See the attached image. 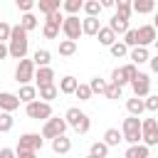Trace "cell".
<instances>
[{
	"label": "cell",
	"instance_id": "22",
	"mask_svg": "<svg viewBox=\"0 0 158 158\" xmlns=\"http://www.w3.org/2000/svg\"><path fill=\"white\" fill-rule=\"evenodd\" d=\"M77 84H79V79H77V77H72V74L62 77V79H59V94H74Z\"/></svg>",
	"mask_w": 158,
	"mask_h": 158
},
{
	"label": "cell",
	"instance_id": "47",
	"mask_svg": "<svg viewBox=\"0 0 158 158\" xmlns=\"http://www.w3.org/2000/svg\"><path fill=\"white\" fill-rule=\"evenodd\" d=\"M0 158H17L12 148H0Z\"/></svg>",
	"mask_w": 158,
	"mask_h": 158
},
{
	"label": "cell",
	"instance_id": "51",
	"mask_svg": "<svg viewBox=\"0 0 158 158\" xmlns=\"http://www.w3.org/2000/svg\"><path fill=\"white\" fill-rule=\"evenodd\" d=\"M153 27H156V32H158V15H156V20H153Z\"/></svg>",
	"mask_w": 158,
	"mask_h": 158
},
{
	"label": "cell",
	"instance_id": "9",
	"mask_svg": "<svg viewBox=\"0 0 158 158\" xmlns=\"http://www.w3.org/2000/svg\"><path fill=\"white\" fill-rule=\"evenodd\" d=\"M62 35L67 37V40H79L81 37V20L77 17V15H67L64 20H62Z\"/></svg>",
	"mask_w": 158,
	"mask_h": 158
},
{
	"label": "cell",
	"instance_id": "32",
	"mask_svg": "<svg viewBox=\"0 0 158 158\" xmlns=\"http://www.w3.org/2000/svg\"><path fill=\"white\" fill-rule=\"evenodd\" d=\"M74 52H77V42L74 40H62L59 42V54L62 57H72Z\"/></svg>",
	"mask_w": 158,
	"mask_h": 158
},
{
	"label": "cell",
	"instance_id": "23",
	"mask_svg": "<svg viewBox=\"0 0 158 158\" xmlns=\"http://www.w3.org/2000/svg\"><path fill=\"white\" fill-rule=\"evenodd\" d=\"M126 111H128L131 116H141V114L146 111V104H143V99H141V96H133V99H128V101H126Z\"/></svg>",
	"mask_w": 158,
	"mask_h": 158
},
{
	"label": "cell",
	"instance_id": "50",
	"mask_svg": "<svg viewBox=\"0 0 158 158\" xmlns=\"http://www.w3.org/2000/svg\"><path fill=\"white\" fill-rule=\"evenodd\" d=\"M101 2V7H114V0H99Z\"/></svg>",
	"mask_w": 158,
	"mask_h": 158
},
{
	"label": "cell",
	"instance_id": "28",
	"mask_svg": "<svg viewBox=\"0 0 158 158\" xmlns=\"http://www.w3.org/2000/svg\"><path fill=\"white\" fill-rule=\"evenodd\" d=\"M32 62H35L37 67H49V62H52V52H49V49H37L35 57H32Z\"/></svg>",
	"mask_w": 158,
	"mask_h": 158
},
{
	"label": "cell",
	"instance_id": "48",
	"mask_svg": "<svg viewBox=\"0 0 158 158\" xmlns=\"http://www.w3.org/2000/svg\"><path fill=\"white\" fill-rule=\"evenodd\" d=\"M148 62H151V72H153V74H158V54H156V57H151Z\"/></svg>",
	"mask_w": 158,
	"mask_h": 158
},
{
	"label": "cell",
	"instance_id": "12",
	"mask_svg": "<svg viewBox=\"0 0 158 158\" xmlns=\"http://www.w3.org/2000/svg\"><path fill=\"white\" fill-rule=\"evenodd\" d=\"M136 35H138V44H143V47L153 44V40L158 37V32H156L153 25H141V27L136 30Z\"/></svg>",
	"mask_w": 158,
	"mask_h": 158
},
{
	"label": "cell",
	"instance_id": "49",
	"mask_svg": "<svg viewBox=\"0 0 158 158\" xmlns=\"http://www.w3.org/2000/svg\"><path fill=\"white\" fill-rule=\"evenodd\" d=\"M5 57H10V54H7V44L0 42V59H5Z\"/></svg>",
	"mask_w": 158,
	"mask_h": 158
},
{
	"label": "cell",
	"instance_id": "39",
	"mask_svg": "<svg viewBox=\"0 0 158 158\" xmlns=\"http://www.w3.org/2000/svg\"><path fill=\"white\" fill-rule=\"evenodd\" d=\"M111 81H114V84H118V86H126V84H128V79H126V74H123V69H121V67H116V69L111 72Z\"/></svg>",
	"mask_w": 158,
	"mask_h": 158
},
{
	"label": "cell",
	"instance_id": "16",
	"mask_svg": "<svg viewBox=\"0 0 158 158\" xmlns=\"http://www.w3.org/2000/svg\"><path fill=\"white\" fill-rule=\"evenodd\" d=\"M99 27H101V22H99V17H91V15H86V17L81 20V35H89V37H96V32H99Z\"/></svg>",
	"mask_w": 158,
	"mask_h": 158
},
{
	"label": "cell",
	"instance_id": "18",
	"mask_svg": "<svg viewBox=\"0 0 158 158\" xmlns=\"http://www.w3.org/2000/svg\"><path fill=\"white\" fill-rule=\"evenodd\" d=\"M128 57H131V62H133V64H143V62H148V59H151V54H148V47H143V44H136V47H131Z\"/></svg>",
	"mask_w": 158,
	"mask_h": 158
},
{
	"label": "cell",
	"instance_id": "37",
	"mask_svg": "<svg viewBox=\"0 0 158 158\" xmlns=\"http://www.w3.org/2000/svg\"><path fill=\"white\" fill-rule=\"evenodd\" d=\"M109 52H111V54H114L116 59H121V57H126V54H128V47H126L123 42H118V40H116V42H114V44L109 47Z\"/></svg>",
	"mask_w": 158,
	"mask_h": 158
},
{
	"label": "cell",
	"instance_id": "46",
	"mask_svg": "<svg viewBox=\"0 0 158 158\" xmlns=\"http://www.w3.org/2000/svg\"><path fill=\"white\" fill-rule=\"evenodd\" d=\"M131 5H133V0H114V7H116V10H128V12H133Z\"/></svg>",
	"mask_w": 158,
	"mask_h": 158
},
{
	"label": "cell",
	"instance_id": "41",
	"mask_svg": "<svg viewBox=\"0 0 158 158\" xmlns=\"http://www.w3.org/2000/svg\"><path fill=\"white\" fill-rule=\"evenodd\" d=\"M143 104H146V111H158V96L156 94L143 96Z\"/></svg>",
	"mask_w": 158,
	"mask_h": 158
},
{
	"label": "cell",
	"instance_id": "6",
	"mask_svg": "<svg viewBox=\"0 0 158 158\" xmlns=\"http://www.w3.org/2000/svg\"><path fill=\"white\" fill-rule=\"evenodd\" d=\"M67 131V121H64V116H49L47 121H44V126H42V138H57V136H62Z\"/></svg>",
	"mask_w": 158,
	"mask_h": 158
},
{
	"label": "cell",
	"instance_id": "34",
	"mask_svg": "<svg viewBox=\"0 0 158 158\" xmlns=\"http://www.w3.org/2000/svg\"><path fill=\"white\" fill-rule=\"evenodd\" d=\"M121 91H123V86H118V84L109 81V84H106V91H104V96H106V99H111V101H116V99H121Z\"/></svg>",
	"mask_w": 158,
	"mask_h": 158
},
{
	"label": "cell",
	"instance_id": "7",
	"mask_svg": "<svg viewBox=\"0 0 158 158\" xmlns=\"http://www.w3.org/2000/svg\"><path fill=\"white\" fill-rule=\"evenodd\" d=\"M35 69H37V64H35L32 59L22 57V59L17 62V69H15V81H17V84H30V81L35 79Z\"/></svg>",
	"mask_w": 158,
	"mask_h": 158
},
{
	"label": "cell",
	"instance_id": "29",
	"mask_svg": "<svg viewBox=\"0 0 158 158\" xmlns=\"http://www.w3.org/2000/svg\"><path fill=\"white\" fill-rule=\"evenodd\" d=\"M12 126H15V118H12V114H10V111H0V133H7V131H12Z\"/></svg>",
	"mask_w": 158,
	"mask_h": 158
},
{
	"label": "cell",
	"instance_id": "40",
	"mask_svg": "<svg viewBox=\"0 0 158 158\" xmlns=\"http://www.w3.org/2000/svg\"><path fill=\"white\" fill-rule=\"evenodd\" d=\"M123 44H126V47H136V44H138V35H136V30L128 27V30L123 32Z\"/></svg>",
	"mask_w": 158,
	"mask_h": 158
},
{
	"label": "cell",
	"instance_id": "5",
	"mask_svg": "<svg viewBox=\"0 0 158 158\" xmlns=\"http://www.w3.org/2000/svg\"><path fill=\"white\" fill-rule=\"evenodd\" d=\"M25 114L35 121H47L52 116V104L49 101H42V99H35L30 104H25Z\"/></svg>",
	"mask_w": 158,
	"mask_h": 158
},
{
	"label": "cell",
	"instance_id": "31",
	"mask_svg": "<svg viewBox=\"0 0 158 158\" xmlns=\"http://www.w3.org/2000/svg\"><path fill=\"white\" fill-rule=\"evenodd\" d=\"M81 10H84L86 15H91V17H99V12H101L104 7H101L99 0H84V7H81Z\"/></svg>",
	"mask_w": 158,
	"mask_h": 158
},
{
	"label": "cell",
	"instance_id": "20",
	"mask_svg": "<svg viewBox=\"0 0 158 158\" xmlns=\"http://www.w3.org/2000/svg\"><path fill=\"white\" fill-rule=\"evenodd\" d=\"M96 40H99V44H104V47H111L114 42H116V32L106 25V27H99V32H96Z\"/></svg>",
	"mask_w": 158,
	"mask_h": 158
},
{
	"label": "cell",
	"instance_id": "1",
	"mask_svg": "<svg viewBox=\"0 0 158 158\" xmlns=\"http://www.w3.org/2000/svg\"><path fill=\"white\" fill-rule=\"evenodd\" d=\"M7 54L12 59H22L27 57V49H30V40H27V30L22 25H15L10 30V40H7Z\"/></svg>",
	"mask_w": 158,
	"mask_h": 158
},
{
	"label": "cell",
	"instance_id": "14",
	"mask_svg": "<svg viewBox=\"0 0 158 158\" xmlns=\"http://www.w3.org/2000/svg\"><path fill=\"white\" fill-rule=\"evenodd\" d=\"M35 81H37V86L54 84V69L52 67H37L35 69Z\"/></svg>",
	"mask_w": 158,
	"mask_h": 158
},
{
	"label": "cell",
	"instance_id": "26",
	"mask_svg": "<svg viewBox=\"0 0 158 158\" xmlns=\"http://www.w3.org/2000/svg\"><path fill=\"white\" fill-rule=\"evenodd\" d=\"M121 141H123V136H121L118 128H106V131H104V143H106L109 148H111V146H118Z\"/></svg>",
	"mask_w": 158,
	"mask_h": 158
},
{
	"label": "cell",
	"instance_id": "33",
	"mask_svg": "<svg viewBox=\"0 0 158 158\" xmlns=\"http://www.w3.org/2000/svg\"><path fill=\"white\" fill-rule=\"evenodd\" d=\"M74 96H77L79 101H89L94 94H91V86H89V84H77V89H74Z\"/></svg>",
	"mask_w": 158,
	"mask_h": 158
},
{
	"label": "cell",
	"instance_id": "42",
	"mask_svg": "<svg viewBox=\"0 0 158 158\" xmlns=\"http://www.w3.org/2000/svg\"><path fill=\"white\" fill-rule=\"evenodd\" d=\"M121 69H123V74H126V79H128V81H131V79H133L136 74H138V64H133V62H128V64H123Z\"/></svg>",
	"mask_w": 158,
	"mask_h": 158
},
{
	"label": "cell",
	"instance_id": "13",
	"mask_svg": "<svg viewBox=\"0 0 158 158\" xmlns=\"http://www.w3.org/2000/svg\"><path fill=\"white\" fill-rule=\"evenodd\" d=\"M20 99H17V94H10V91H0V111H15V109H20Z\"/></svg>",
	"mask_w": 158,
	"mask_h": 158
},
{
	"label": "cell",
	"instance_id": "36",
	"mask_svg": "<svg viewBox=\"0 0 158 158\" xmlns=\"http://www.w3.org/2000/svg\"><path fill=\"white\" fill-rule=\"evenodd\" d=\"M91 156H96V158H106L109 156V146L104 143V141H96V143H91V151H89Z\"/></svg>",
	"mask_w": 158,
	"mask_h": 158
},
{
	"label": "cell",
	"instance_id": "2",
	"mask_svg": "<svg viewBox=\"0 0 158 158\" xmlns=\"http://www.w3.org/2000/svg\"><path fill=\"white\" fill-rule=\"evenodd\" d=\"M64 121H67V126H72L77 133H89V128H91L89 116H86L84 111H79V106H69L67 114H64Z\"/></svg>",
	"mask_w": 158,
	"mask_h": 158
},
{
	"label": "cell",
	"instance_id": "38",
	"mask_svg": "<svg viewBox=\"0 0 158 158\" xmlns=\"http://www.w3.org/2000/svg\"><path fill=\"white\" fill-rule=\"evenodd\" d=\"M106 79H101V77H94L91 81H89V86H91V94H104L106 91Z\"/></svg>",
	"mask_w": 158,
	"mask_h": 158
},
{
	"label": "cell",
	"instance_id": "35",
	"mask_svg": "<svg viewBox=\"0 0 158 158\" xmlns=\"http://www.w3.org/2000/svg\"><path fill=\"white\" fill-rule=\"evenodd\" d=\"M20 25H22L27 32H32V30L37 27V17H35L32 12H22V17H20Z\"/></svg>",
	"mask_w": 158,
	"mask_h": 158
},
{
	"label": "cell",
	"instance_id": "15",
	"mask_svg": "<svg viewBox=\"0 0 158 158\" xmlns=\"http://www.w3.org/2000/svg\"><path fill=\"white\" fill-rule=\"evenodd\" d=\"M148 153H151V148L146 143H128L123 158H148Z\"/></svg>",
	"mask_w": 158,
	"mask_h": 158
},
{
	"label": "cell",
	"instance_id": "53",
	"mask_svg": "<svg viewBox=\"0 0 158 158\" xmlns=\"http://www.w3.org/2000/svg\"><path fill=\"white\" fill-rule=\"evenodd\" d=\"M86 158H96V156H91V153H89V156H86Z\"/></svg>",
	"mask_w": 158,
	"mask_h": 158
},
{
	"label": "cell",
	"instance_id": "8",
	"mask_svg": "<svg viewBox=\"0 0 158 158\" xmlns=\"http://www.w3.org/2000/svg\"><path fill=\"white\" fill-rule=\"evenodd\" d=\"M141 141L151 148V146H158V121L156 118H146L141 121Z\"/></svg>",
	"mask_w": 158,
	"mask_h": 158
},
{
	"label": "cell",
	"instance_id": "10",
	"mask_svg": "<svg viewBox=\"0 0 158 158\" xmlns=\"http://www.w3.org/2000/svg\"><path fill=\"white\" fill-rule=\"evenodd\" d=\"M128 84H131L133 96H141V99H143V96H148V94H151V77H148V74H143V72H138Z\"/></svg>",
	"mask_w": 158,
	"mask_h": 158
},
{
	"label": "cell",
	"instance_id": "17",
	"mask_svg": "<svg viewBox=\"0 0 158 158\" xmlns=\"http://www.w3.org/2000/svg\"><path fill=\"white\" fill-rule=\"evenodd\" d=\"M52 151H54L57 156L69 153V151H72V138H67L64 133H62V136H57V138H52Z\"/></svg>",
	"mask_w": 158,
	"mask_h": 158
},
{
	"label": "cell",
	"instance_id": "21",
	"mask_svg": "<svg viewBox=\"0 0 158 158\" xmlns=\"http://www.w3.org/2000/svg\"><path fill=\"white\" fill-rule=\"evenodd\" d=\"M17 99H20L22 104H30V101H35V99H37V86H32V84H20Z\"/></svg>",
	"mask_w": 158,
	"mask_h": 158
},
{
	"label": "cell",
	"instance_id": "27",
	"mask_svg": "<svg viewBox=\"0 0 158 158\" xmlns=\"http://www.w3.org/2000/svg\"><path fill=\"white\" fill-rule=\"evenodd\" d=\"M37 5H40V12L42 15H49L54 10H62V0H37Z\"/></svg>",
	"mask_w": 158,
	"mask_h": 158
},
{
	"label": "cell",
	"instance_id": "3",
	"mask_svg": "<svg viewBox=\"0 0 158 158\" xmlns=\"http://www.w3.org/2000/svg\"><path fill=\"white\" fill-rule=\"evenodd\" d=\"M121 136L126 143H141V118L128 114V118H123L121 123Z\"/></svg>",
	"mask_w": 158,
	"mask_h": 158
},
{
	"label": "cell",
	"instance_id": "45",
	"mask_svg": "<svg viewBox=\"0 0 158 158\" xmlns=\"http://www.w3.org/2000/svg\"><path fill=\"white\" fill-rule=\"evenodd\" d=\"M15 5H17L22 12H32V7H35V0H15Z\"/></svg>",
	"mask_w": 158,
	"mask_h": 158
},
{
	"label": "cell",
	"instance_id": "43",
	"mask_svg": "<svg viewBox=\"0 0 158 158\" xmlns=\"http://www.w3.org/2000/svg\"><path fill=\"white\" fill-rule=\"evenodd\" d=\"M10 30H12V25H7V22L0 20V42H7L10 40Z\"/></svg>",
	"mask_w": 158,
	"mask_h": 158
},
{
	"label": "cell",
	"instance_id": "25",
	"mask_svg": "<svg viewBox=\"0 0 158 158\" xmlns=\"http://www.w3.org/2000/svg\"><path fill=\"white\" fill-rule=\"evenodd\" d=\"M109 27L116 32V35H123L126 30H128V17H121V15H114L111 20H109Z\"/></svg>",
	"mask_w": 158,
	"mask_h": 158
},
{
	"label": "cell",
	"instance_id": "44",
	"mask_svg": "<svg viewBox=\"0 0 158 158\" xmlns=\"http://www.w3.org/2000/svg\"><path fill=\"white\" fill-rule=\"evenodd\" d=\"M15 156H17V158H37V151H30V148H15Z\"/></svg>",
	"mask_w": 158,
	"mask_h": 158
},
{
	"label": "cell",
	"instance_id": "11",
	"mask_svg": "<svg viewBox=\"0 0 158 158\" xmlns=\"http://www.w3.org/2000/svg\"><path fill=\"white\" fill-rule=\"evenodd\" d=\"M44 146V138L42 133H22L20 141H17V148H30V151H42Z\"/></svg>",
	"mask_w": 158,
	"mask_h": 158
},
{
	"label": "cell",
	"instance_id": "19",
	"mask_svg": "<svg viewBox=\"0 0 158 158\" xmlns=\"http://www.w3.org/2000/svg\"><path fill=\"white\" fill-rule=\"evenodd\" d=\"M37 96L42 99V101H54L57 96H59V86L57 84H47V86H37Z\"/></svg>",
	"mask_w": 158,
	"mask_h": 158
},
{
	"label": "cell",
	"instance_id": "4",
	"mask_svg": "<svg viewBox=\"0 0 158 158\" xmlns=\"http://www.w3.org/2000/svg\"><path fill=\"white\" fill-rule=\"evenodd\" d=\"M44 17H47V20H44V27H42L44 40H57V37H59V32H62V20H64L62 10H54V12L44 15Z\"/></svg>",
	"mask_w": 158,
	"mask_h": 158
},
{
	"label": "cell",
	"instance_id": "52",
	"mask_svg": "<svg viewBox=\"0 0 158 158\" xmlns=\"http://www.w3.org/2000/svg\"><path fill=\"white\" fill-rule=\"evenodd\" d=\"M153 44H156V49H158V37H156V40H153Z\"/></svg>",
	"mask_w": 158,
	"mask_h": 158
},
{
	"label": "cell",
	"instance_id": "30",
	"mask_svg": "<svg viewBox=\"0 0 158 158\" xmlns=\"http://www.w3.org/2000/svg\"><path fill=\"white\" fill-rule=\"evenodd\" d=\"M81 7H84V0H62V10L67 15H77Z\"/></svg>",
	"mask_w": 158,
	"mask_h": 158
},
{
	"label": "cell",
	"instance_id": "24",
	"mask_svg": "<svg viewBox=\"0 0 158 158\" xmlns=\"http://www.w3.org/2000/svg\"><path fill=\"white\" fill-rule=\"evenodd\" d=\"M131 10H133V12H138V15H148V12H153V10H156V0H133Z\"/></svg>",
	"mask_w": 158,
	"mask_h": 158
}]
</instances>
